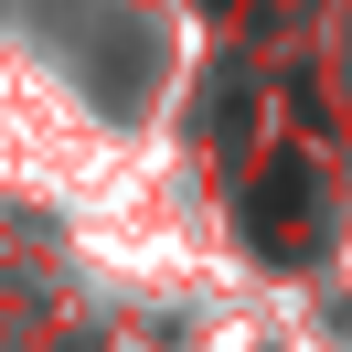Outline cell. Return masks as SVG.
Here are the masks:
<instances>
[{"instance_id": "obj_1", "label": "cell", "mask_w": 352, "mask_h": 352, "mask_svg": "<svg viewBox=\"0 0 352 352\" xmlns=\"http://www.w3.org/2000/svg\"><path fill=\"white\" fill-rule=\"evenodd\" d=\"M309 192H320V182H309V160H299V150H278V160L256 171L245 224H256V245H267V256H299V235H309Z\"/></svg>"}]
</instances>
